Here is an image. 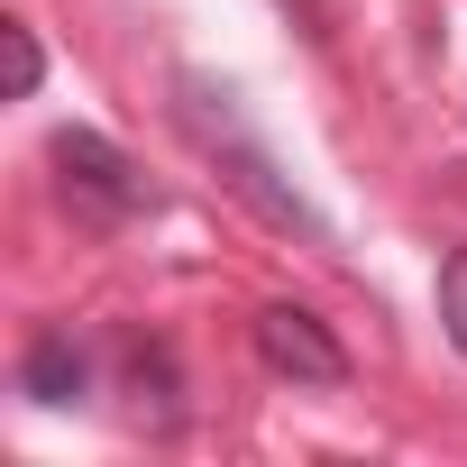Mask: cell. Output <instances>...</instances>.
<instances>
[{
	"label": "cell",
	"instance_id": "3",
	"mask_svg": "<svg viewBox=\"0 0 467 467\" xmlns=\"http://www.w3.org/2000/svg\"><path fill=\"white\" fill-rule=\"evenodd\" d=\"M257 358L275 367V376H294V385H339L348 376V348L321 330V312H303V303H266L257 312Z\"/></svg>",
	"mask_w": 467,
	"mask_h": 467
},
{
	"label": "cell",
	"instance_id": "1",
	"mask_svg": "<svg viewBox=\"0 0 467 467\" xmlns=\"http://www.w3.org/2000/svg\"><path fill=\"white\" fill-rule=\"evenodd\" d=\"M47 165H56V202H65L83 229H119V220L147 211V174H138L101 129H56Z\"/></svg>",
	"mask_w": 467,
	"mask_h": 467
},
{
	"label": "cell",
	"instance_id": "6",
	"mask_svg": "<svg viewBox=\"0 0 467 467\" xmlns=\"http://www.w3.org/2000/svg\"><path fill=\"white\" fill-rule=\"evenodd\" d=\"M440 321H449V339H458V358H467V248L440 266Z\"/></svg>",
	"mask_w": 467,
	"mask_h": 467
},
{
	"label": "cell",
	"instance_id": "4",
	"mask_svg": "<svg viewBox=\"0 0 467 467\" xmlns=\"http://www.w3.org/2000/svg\"><path fill=\"white\" fill-rule=\"evenodd\" d=\"M19 385H28L37 403H83V385H92V358H83L65 330H47V339H28V358H19Z\"/></svg>",
	"mask_w": 467,
	"mask_h": 467
},
{
	"label": "cell",
	"instance_id": "5",
	"mask_svg": "<svg viewBox=\"0 0 467 467\" xmlns=\"http://www.w3.org/2000/svg\"><path fill=\"white\" fill-rule=\"evenodd\" d=\"M0 56H10V101H28V92H37V74H47L37 28H28V19H0Z\"/></svg>",
	"mask_w": 467,
	"mask_h": 467
},
{
	"label": "cell",
	"instance_id": "2",
	"mask_svg": "<svg viewBox=\"0 0 467 467\" xmlns=\"http://www.w3.org/2000/svg\"><path fill=\"white\" fill-rule=\"evenodd\" d=\"M183 119H192V138H202V147L220 156V174L239 183V192H248V202H257V211H266L275 229H303V239H321V220H312V202L275 183V165H266V147H248L239 129H229V110L211 119V92H202V83H183Z\"/></svg>",
	"mask_w": 467,
	"mask_h": 467
}]
</instances>
